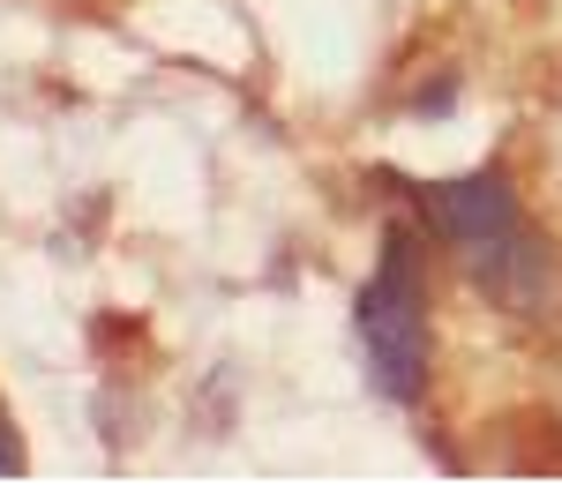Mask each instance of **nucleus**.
Instances as JSON below:
<instances>
[{
	"label": "nucleus",
	"instance_id": "nucleus-1",
	"mask_svg": "<svg viewBox=\"0 0 562 501\" xmlns=\"http://www.w3.org/2000/svg\"><path fill=\"white\" fill-rule=\"evenodd\" d=\"M420 203H428V217L450 232V248L465 254V270H473L495 299L525 307V299L548 285V254L532 248V232L518 225L503 180H487V172H480V180H442Z\"/></svg>",
	"mask_w": 562,
	"mask_h": 501
},
{
	"label": "nucleus",
	"instance_id": "nucleus-2",
	"mask_svg": "<svg viewBox=\"0 0 562 501\" xmlns=\"http://www.w3.org/2000/svg\"><path fill=\"white\" fill-rule=\"evenodd\" d=\"M360 344H368V367L390 397H420V367H428V293H420V270H413V240L390 232L383 270L375 285L360 293Z\"/></svg>",
	"mask_w": 562,
	"mask_h": 501
},
{
	"label": "nucleus",
	"instance_id": "nucleus-3",
	"mask_svg": "<svg viewBox=\"0 0 562 501\" xmlns=\"http://www.w3.org/2000/svg\"><path fill=\"white\" fill-rule=\"evenodd\" d=\"M0 464H23V449H15V426L0 419Z\"/></svg>",
	"mask_w": 562,
	"mask_h": 501
}]
</instances>
